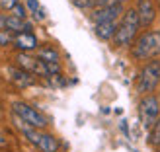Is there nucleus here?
I'll use <instances>...</instances> for the list:
<instances>
[{
  "label": "nucleus",
  "mask_w": 160,
  "mask_h": 152,
  "mask_svg": "<svg viewBox=\"0 0 160 152\" xmlns=\"http://www.w3.org/2000/svg\"><path fill=\"white\" fill-rule=\"evenodd\" d=\"M131 55L137 61H152L160 55V29H148L133 41Z\"/></svg>",
  "instance_id": "nucleus-1"
},
{
  "label": "nucleus",
  "mask_w": 160,
  "mask_h": 152,
  "mask_svg": "<svg viewBox=\"0 0 160 152\" xmlns=\"http://www.w3.org/2000/svg\"><path fill=\"white\" fill-rule=\"evenodd\" d=\"M139 29H141V22H139L137 8H129V10L123 12L121 20H119L113 43L117 47H129V45H133V41L137 39Z\"/></svg>",
  "instance_id": "nucleus-2"
},
{
  "label": "nucleus",
  "mask_w": 160,
  "mask_h": 152,
  "mask_svg": "<svg viewBox=\"0 0 160 152\" xmlns=\"http://www.w3.org/2000/svg\"><path fill=\"white\" fill-rule=\"evenodd\" d=\"M158 84H160V61L152 59L141 68L137 82H135V88H137V92L141 96H148L156 90Z\"/></svg>",
  "instance_id": "nucleus-3"
},
{
  "label": "nucleus",
  "mask_w": 160,
  "mask_h": 152,
  "mask_svg": "<svg viewBox=\"0 0 160 152\" xmlns=\"http://www.w3.org/2000/svg\"><path fill=\"white\" fill-rule=\"evenodd\" d=\"M139 119H141V125L147 131L152 129L156 121L160 119V100L154 94L142 96V100L139 101Z\"/></svg>",
  "instance_id": "nucleus-4"
},
{
  "label": "nucleus",
  "mask_w": 160,
  "mask_h": 152,
  "mask_svg": "<svg viewBox=\"0 0 160 152\" xmlns=\"http://www.w3.org/2000/svg\"><path fill=\"white\" fill-rule=\"evenodd\" d=\"M22 135H23V137H26L39 152H57V150H59V140L55 139L53 135L45 133L43 129H33V127H29V129L23 131Z\"/></svg>",
  "instance_id": "nucleus-5"
},
{
  "label": "nucleus",
  "mask_w": 160,
  "mask_h": 152,
  "mask_svg": "<svg viewBox=\"0 0 160 152\" xmlns=\"http://www.w3.org/2000/svg\"><path fill=\"white\" fill-rule=\"evenodd\" d=\"M12 113L22 117L28 125H31L33 129H45L47 127V119L39 113L35 107H31L26 101H14L12 103Z\"/></svg>",
  "instance_id": "nucleus-6"
},
{
  "label": "nucleus",
  "mask_w": 160,
  "mask_h": 152,
  "mask_svg": "<svg viewBox=\"0 0 160 152\" xmlns=\"http://www.w3.org/2000/svg\"><path fill=\"white\" fill-rule=\"evenodd\" d=\"M123 4L121 0L111 6H103V8H94V10L90 12V20L92 23L96 26V23H102V22H113V20H119L123 16Z\"/></svg>",
  "instance_id": "nucleus-7"
},
{
  "label": "nucleus",
  "mask_w": 160,
  "mask_h": 152,
  "mask_svg": "<svg viewBox=\"0 0 160 152\" xmlns=\"http://www.w3.org/2000/svg\"><path fill=\"white\" fill-rule=\"evenodd\" d=\"M6 74H8V80H10V82H14L16 86H20V88H29V86L37 84L35 74H31V72H28V70L20 68V66H8Z\"/></svg>",
  "instance_id": "nucleus-8"
},
{
  "label": "nucleus",
  "mask_w": 160,
  "mask_h": 152,
  "mask_svg": "<svg viewBox=\"0 0 160 152\" xmlns=\"http://www.w3.org/2000/svg\"><path fill=\"white\" fill-rule=\"evenodd\" d=\"M137 14H139V22L141 27H150L152 22L156 20V6L152 0H139L137 2Z\"/></svg>",
  "instance_id": "nucleus-9"
},
{
  "label": "nucleus",
  "mask_w": 160,
  "mask_h": 152,
  "mask_svg": "<svg viewBox=\"0 0 160 152\" xmlns=\"http://www.w3.org/2000/svg\"><path fill=\"white\" fill-rule=\"evenodd\" d=\"M37 37L33 35V31H22V33H16L14 39V47L20 49L22 53H29V51H35L37 49Z\"/></svg>",
  "instance_id": "nucleus-10"
},
{
  "label": "nucleus",
  "mask_w": 160,
  "mask_h": 152,
  "mask_svg": "<svg viewBox=\"0 0 160 152\" xmlns=\"http://www.w3.org/2000/svg\"><path fill=\"white\" fill-rule=\"evenodd\" d=\"M117 26H119V20H113V22H102V23H96L94 26V31L102 41H113L115 37V31H117Z\"/></svg>",
  "instance_id": "nucleus-11"
},
{
  "label": "nucleus",
  "mask_w": 160,
  "mask_h": 152,
  "mask_svg": "<svg viewBox=\"0 0 160 152\" xmlns=\"http://www.w3.org/2000/svg\"><path fill=\"white\" fill-rule=\"evenodd\" d=\"M31 23L28 20H22V18H16V16L8 14L6 16V29H10L12 33H22V31H31Z\"/></svg>",
  "instance_id": "nucleus-12"
},
{
  "label": "nucleus",
  "mask_w": 160,
  "mask_h": 152,
  "mask_svg": "<svg viewBox=\"0 0 160 152\" xmlns=\"http://www.w3.org/2000/svg\"><path fill=\"white\" fill-rule=\"evenodd\" d=\"M37 59H41L43 62H61L59 57V51L51 45H45V47H39L37 49Z\"/></svg>",
  "instance_id": "nucleus-13"
},
{
  "label": "nucleus",
  "mask_w": 160,
  "mask_h": 152,
  "mask_svg": "<svg viewBox=\"0 0 160 152\" xmlns=\"http://www.w3.org/2000/svg\"><path fill=\"white\" fill-rule=\"evenodd\" d=\"M14 39H16V33H12L10 29L0 31V47H10V45H14Z\"/></svg>",
  "instance_id": "nucleus-14"
},
{
  "label": "nucleus",
  "mask_w": 160,
  "mask_h": 152,
  "mask_svg": "<svg viewBox=\"0 0 160 152\" xmlns=\"http://www.w3.org/2000/svg\"><path fill=\"white\" fill-rule=\"evenodd\" d=\"M150 145H154L158 150H160V119L156 121V125L150 129V139H148Z\"/></svg>",
  "instance_id": "nucleus-15"
},
{
  "label": "nucleus",
  "mask_w": 160,
  "mask_h": 152,
  "mask_svg": "<svg viewBox=\"0 0 160 152\" xmlns=\"http://www.w3.org/2000/svg\"><path fill=\"white\" fill-rule=\"evenodd\" d=\"M72 4L78 8V10H94L96 0H72Z\"/></svg>",
  "instance_id": "nucleus-16"
},
{
  "label": "nucleus",
  "mask_w": 160,
  "mask_h": 152,
  "mask_svg": "<svg viewBox=\"0 0 160 152\" xmlns=\"http://www.w3.org/2000/svg\"><path fill=\"white\" fill-rule=\"evenodd\" d=\"M12 16H16V18H22V20H28V8L23 6L22 2L20 4H16L14 8H12V12H10Z\"/></svg>",
  "instance_id": "nucleus-17"
},
{
  "label": "nucleus",
  "mask_w": 160,
  "mask_h": 152,
  "mask_svg": "<svg viewBox=\"0 0 160 152\" xmlns=\"http://www.w3.org/2000/svg\"><path fill=\"white\" fill-rule=\"evenodd\" d=\"M16 4H20V0H0V10L12 12V8H14Z\"/></svg>",
  "instance_id": "nucleus-18"
},
{
  "label": "nucleus",
  "mask_w": 160,
  "mask_h": 152,
  "mask_svg": "<svg viewBox=\"0 0 160 152\" xmlns=\"http://www.w3.org/2000/svg\"><path fill=\"white\" fill-rule=\"evenodd\" d=\"M26 8H28L31 14H35L39 8H41V4H39V0H28V2H26Z\"/></svg>",
  "instance_id": "nucleus-19"
},
{
  "label": "nucleus",
  "mask_w": 160,
  "mask_h": 152,
  "mask_svg": "<svg viewBox=\"0 0 160 152\" xmlns=\"http://www.w3.org/2000/svg\"><path fill=\"white\" fill-rule=\"evenodd\" d=\"M33 18L37 20V22H43V20H47V12H45V8L41 6V8H39V10L33 14Z\"/></svg>",
  "instance_id": "nucleus-20"
},
{
  "label": "nucleus",
  "mask_w": 160,
  "mask_h": 152,
  "mask_svg": "<svg viewBox=\"0 0 160 152\" xmlns=\"http://www.w3.org/2000/svg\"><path fill=\"white\" fill-rule=\"evenodd\" d=\"M119 2V0H96V8H103V6H111V4H115Z\"/></svg>",
  "instance_id": "nucleus-21"
},
{
  "label": "nucleus",
  "mask_w": 160,
  "mask_h": 152,
  "mask_svg": "<svg viewBox=\"0 0 160 152\" xmlns=\"http://www.w3.org/2000/svg\"><path fill=\"white\" fill-rule=\"evenodd\" d=\"M6 29V14H0V31Z\"/></svg>",
  "instance_id": "nucleus-22"
},
{
  "label": "nucleus",
  "mask_w": 160,
  "mask_h": 152,
  "mask_svg": "<svg viewBox=\"0 0 160 152\" xmlns=\"http://www.w3.org/2000/svg\"><path fill=\"white\" fill-rule=\"evenodd\" d=\"M0 146H6V139L2 137V135H0Z\"/></svg>",
  "instance_id": "nucleus-23"
}]
</instances>
